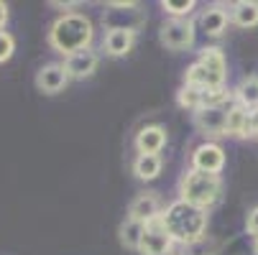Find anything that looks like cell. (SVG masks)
<instances>
[{"label":"cell","mask_w":258,"mask_h":255,"mask_svg":"<svg viewBox=\"0 0 258 255\" xmlns=\"http://www.w3.org/2000/svg\"><path fill=\"white\" fill-rule=\"evenodd\" d=\"M161 222L169 232V237L174 242L189 245L200 237H205L207 230V209H200L189 202H171L164 212H161Z\"/></svg>","instance_id":"6da1fadb"},{"label":"cell","mask_w":258,"mask_h":255,"mask_svg":"<svg viewBox=\"0 0 258 255\" xmlns=\"http://www.w3.org/2000/svg\"><path fill=\"white\" fill-rule=\"evenodd\" d=\"M92 36H95V31H92V21L87 16H82V13H64L49 28V44L59 54L72 56V54H80V51L90 49Z\"/></svg>","instance_id":"7a4b0ae2"},{"label":"cell","mask_w":258,"mask_h":255,"mask_svg":"<svg viewBox=\"0 0 258 255\" xmlns=\"http://www.w3.org/2000/svg\"><path fill=\"white\" fill-rule=\"evenodd\" d=\"M220 194H223V179L220 174H207V171H187L181 176L179 184V199L189 202L200 209H210L212 204L220 202Z\"/></svg>","instance_id":"3957f363"},{"label":"cell","mask_w":258,"mask_h":255,"mask_svg":"<svg viewBox=\"0 0 258 255\" xmlns=\"http://www.w3.org/2000/svg\"><path fill=\"white\" fill-rule=\"evenodd\" d=\"M159 41L171 49V51H181V49H189L195 44V26L187 18H174L166 21L159 31Z\"/></svg>","instance_id":"277c9868"},{"label":"cell","mask_w":258,"mask_h":255,"mask_svg":"<svg viewBox=\"0 0 258 255\" xmlns=\"http://www.w3.org/2000/svg\"><path fill=\"white\" fill-rule=\"evenodd\" d=\"M207 74V90H220L225 84V77H228V61L223 56L220 49H202L200 59H197Z\"/></svg>","instance_id":"5b68a950"},{"label":"cell","mask_w":258,"mask_h":255,"mask_svg":"<svg viewBox=\"0 0 258 255\" xmlns=\"http://www.w3.org/2000/svg\"><path fill=\"white\" fill-rule=\"evenodd\" d=\"M171 237L161 222V217L154 222L146 225V232H143V240H141V255H161V252H169L171 250Z\"/></svg>","instance_id":"8992f818"},{"label":"cell","mask_w":258,"mask_h":255,"mask_svg":"<svg viewBox=\"0 0 258 255\" xmlns=\"http://www.w3.org/2000/svg\"><path fill=\"white\" fill-rule=\"evenodd\" d=\"M225 166V151L217 143H202L192 151V168L207 171V174H220Z\"/></svg>","instance_id":"52a82bcc"},{"label":"cell","mask_w":258,"mask_h":255,"mask_svg":"<svg viewBox=\"0 0 258 255\" xmlns=\"http://www.w3.org/2000/svg\"><path fill=\"white\" fill-rule=\"evenodd\" d=\"M128 217H131V220H136V222H143V225L159 220V217H161V199L154 192L138 194L131 202V207H128Z\"/></svg>","instance_id":"ba28073f"},{"label":"cell","mask_w":258,"mask_h":255,"mask_svg":"<svg viewBox=\"0 0 258 255\" xmlns=\"http://www.w3.org/2000/svg\"><path fill=\"white\" fill-rule=\"evenodd\" d=\"M136 151L138 156H159L161 148L166 145V130L161 125H146L136 133Z\"/></svg>","instance_id":"9c48e42d"},{"label":"cell","mask_w":258,"mask_h":255,"mask_svg":"<svg viewBox=\"0 0 258 255\" xmlns=\"http://www.w3.org/2000/svg\"><path fill=\"white\" fill-rule=\"evenodd\" d=\"M195 125H197V130H202L207 135H225L228 110L225 107H202V110L195 113Z\"/></svg>","instance_id":"30bf717a"},{"label":"cell","mask_w":258,"mask_h":255,"mask_svg":"<svg viewBox=\"0 0 258 255\" xmlns=\"http://www.w3.org/2000/svg\"><path fill=\"white\" fill-rule=\"evenodd\" d=\"M69 82V74L64 64H46L44 69H39V74H36V87H39L44 95H56L67 87Z\"/></svg>","instance_id":"8fae6325"},{"label":"cell","mask_w":258,"mask_h":255,"mask_svg":"<svg viewBox=\"0 0 258 255\" xmlns=\"http://www.w3.org/2000/svg\"><path fill=\"white\" fill-rule=\"evenodd\" d=\"M136 44V28L128 26H113L105 36V54L110 56H125Z\"/></svg>","instance_id":"7c38bea8"},{"label":"cell","mask_w":258,"mask_h":255,"mask_svg":"<svg viewBox=\"0 0 258 255\" xmlns=\"http://www.w3.org/2000/svg\"><path fill=\"white\" fill-rule=\"evenodd\" d=\"M64 69H67L69 79H85L97 69V54L90 49H85L80 54H72V56H67Z\"/></svg>","instance_id":"4fadbf2b"},{"label":"cell","mask_w":258,"mask_h":255,"mask_svg":"<svg viewBox=\"0 0 258 255\" xmlns=\"http://www.w3.org/2000/svg\"><path fill=\"white\" fill-rule=\"evenodd\" d=\"M228 21H230V13L223 6H210L200 16V26L207 36H223L228 28Z\"/></svg>","instance_id":"5bb4252c"},{"label":"cell","mask_w":258,"mask_h":255,"mask_svg":"<svg viewBox=\"0 0 258 255\" xmlns=\"http://www.w3.org/2000/svg\"><path fill=\"white\" fill-rule=\"evenodd\" d=\"M225 135L230 138H250V123H248V110L243 105H233L228 110V125Z\"/></svg>","instance_id":"9a60e30c"},{"label":"cell","mask_w":258,"mask_h":255,"mask_svg":"<svg viewBox=\"0 0 258 255\" xmlns=\"http://www.w3.org/2000/svg\"><path fill=\"white\" fill-rule=\"evenodd\" d=\"M230 21L240 28H253L258 26V3L255 0H240L230 8Z\"/></svg>","instance_id":"2e32d148"},{"label":"cell","mask_w":258,"mask_h":255,"mask_svg":"<svg viewBox=\"0 0 258 255\" xmlns=\"http://www.w3.org/2000/svg\"><path fill=\"white\" fill-rule=\"evenodd\" d=\"M161 156H136L133 158V174L141 181H154L161 174Z\"/></svg>","instance_id":"e0dca14e"},{"label":"cell","mask_w":258,"mask_h":255,"mask_svg":"<svg viewBox=\"0 0 258 255\" xmlns=\"http://www.w3.org/2000/svg\"><path fill=\"white\" fill-rule=\"evenodd\" d=\"M143 232H146V225H143V222L131 220V217H125V222H123V225H120V230H118L120 242H123L128 250H138V247H141Z\"/></svg>","instance_id":"ac0fdd59"},{"label":"cell","mask_w":258,"mask_h":255,"mask_svg":"<svg viewBox=\"0 0 258 255\" xmlns=\"http://www.w3.org/2000/svg\"><path fill=\"white\" fill-rule=\"evenodd\" d=\"M235 97H238V105H243L245 110H253V107H258V77H245V79L238 84Z\"/></svg>","instance_id":"d6986e66"},{"label":"cell","mask_w":258,"mask_h":255,"mask_svg":"<svg viewBox=\"0 0 258 255\" xmlns=\"http://www.w3.org/2000/svg\"><path fill=\"white\" fill-rule=\"evenodd\" d=\"M220 252V240H212L210 235L189 242V245H181V255H217Z\"/></svg>","instance_id":"ffe728a7"},{"label":"cell","mask_w":258,"mask_h":255,"mask_svg":"<svg viewBox=\"0 0 258 255\" xmlns=\"http://www.w3.org/2000/svg\"><path fill=\"white\" fill-rule=\"evenodd\" d=\"M176 102H179L181 107H187V110L197 113L200 107H202V90H197V87H189V84H184V87L179 90V95H176Z\"/></svg>","instance_id":"44dd1931"},{"label":"cell","mask_w":258,"mask_h":255,"mask_svg":"<svg viewBox=\"0 0 258 255\" xmlns=\"http://www.w3.org/2000/svg\"><path fill=\"white\" fill-rule=\"evenodd\" d=\"M161 8H164L169 16H174V18H184V16H189V13L195 11V0H181V3H171V0H164Z\"/></svg>","instance_id":"7402d4cb"},{"label":"cell","mask_w":258,"mask_h":255,"mask_svg":"<svg viewBox=\"0 0 258 255\" xmlns=\"http://www.w3.org/2000/svg\"><path fill=\"white\" fill-rule=\"evenodd\" d=\"M13 49H16V41H13V36L6 33V31H0V64L8 61L13 56Z\"/></svg>","instance_id":"603a6c76"},{"label":"cell","mask_w":258,"mask_h":255,"mask_svg":"<svg viewBox=\"0 0 258 255\" xmlns=\"http://www.w3.org/2000/svg\"><path fill=\"white\" fill-rule=\"evenodd\" d=\"M245 230H248V235L258 237V207H253V209L248 212V220H245Z\"/></svg>","instance_id":"cb8c5ba5"},{"label":"cell","mask_w":258,"mask_h":255,"mask_svg":"<svg viewBox=\"0 0 258 255\" xmlns=\"http://www.w3.org/2000/svg\"><path fill=\"white\" fill-rule=\"evenodd\" d=\"M248 123H250V135H255V138H258V107L248 110Z\"/></svg>","instance_id":"d4e9b609"},{"label":"cell","mask_w":258,"mask_h":255,"mask_svg":"<svg viewBox=\"0 0 258 255\" xmlns=\"http://www.w3.org/2000/svg\"><path fill=\"white\" fill-rule=\"evenodd\" d=\"M8 21V8L3 6V3H0V28H3V23Z\"/></svg>","instance_id":"484cf974"},{"label":"cell","mask_w":258,"mask_h":255,"mask_svg":"<svg viewBox=\"0 0 258 255\" xmlns=\"http://www.w3.org/2000/svg\"><path fill=\"white\" fill-rule=\"evenodd\" d=\"M253 250H255V252H258V237H255V240H253Z\"/></svg>","instance_id":"4316f807"},{"label":"cell","mask_w":258,"mask_h":255,"mask_svg":"<svg viewBox=\"0 0 258 255\" xmlns=\"http://www.w3.org/2000/svg\"><path fill=\"white\" fill-rule=\"evenodd\" d=\"M161 255H176V252H174V250H169V252H161Z\"/></svg>","instance_id":"83f0119b"}]
</instances>
